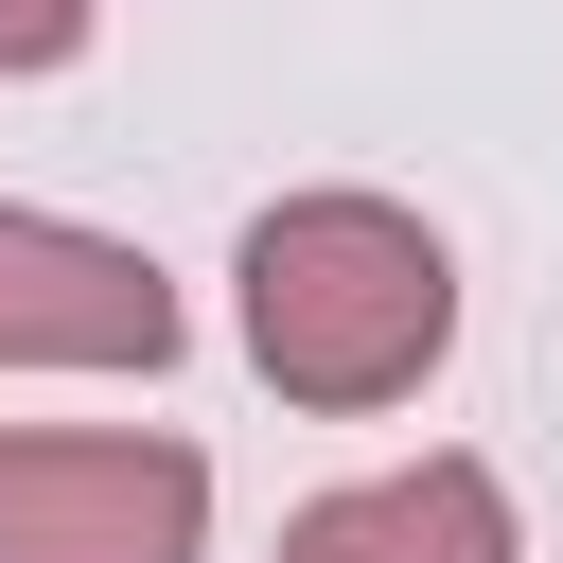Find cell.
Returning <instances> with one entry per match:
<instances>
[{"label": "cell", "instance_id": "obj_1", "mask_svg": "<svg viewBox=\"0 0 563 563\" xmlns=\"http://www.w3.org/2000/svg\"><path fill=\"white\" fill-rule=\"evenodd\" d=\"M246 352L282 405H405L457 352V264L387 194H299L246 229Z\"/></svg>", "mask_w": 563, "mask_h": 563}, {"label": "cell", "instance_id": "obj_2", "mask_svg": "<svg viewBox=\"0 0 563 563\" xmlns=\"http://www.w3.org/2000/svg\"><path fill=\"white\" fill-rule=\"evenodd\" d=\"M194 440H0V563H194Z\"/></svg>", "mask_w": 563, "mask_h": 563}, {"label": "cell", "instance_id": "obj_3", "mask_svg": "<svg viewBox=\"0 0 563 563\" xmlns=\"http://www.w3.org/2000/svg\"><path fill=\"white\" fill-rule=\"evenodd\" d=\"M176 352V282L106 229L0 211V369H158Z\"/></svg>", "mask_w": 563, "mask_h": 563}, {"label": "cell", "instance_id": "obj_4", "mask_svg": "<svg viewBox=\"0 0 563 563\" xmlns=\"http://www.w3.org/2000/svg\"><path fill=\"white\" fill-rule=\"evenodd\" d=\"M282 563H510V493L475 457H422V475H369V493L299 510Z\"/></svg>", "mask_w": 563, "mask_h": 563}, {"label": "cell", "instance_id": "obj_5", "mask_svg": "<svg viewBox=\"0 0 563 563\" xmlns=\"http://www.w3.org/2000/svg\"><path fill=\"white\" fill-rule=\"evenodd\" d=\"M106 0H0V70H70Z\"/></svg>", "mask_w": 563, "mask_h": 563}]
</instances>
